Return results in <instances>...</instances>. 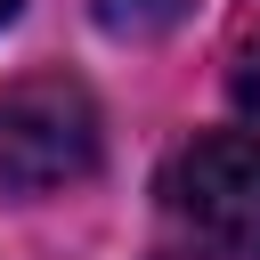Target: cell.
<instances>
[{
  "label": "cell",
  "mask_w": 260,
  "mask_h": 260,
  "mask_svg": "<svg viewBox=\"0 0 260 260\" xmlns=\"http://www.w3.org/2000/svg\"><path fill=\"white\" fill-rule=\"evenodd\" d=\"M16 8H24V0H0V24H8V16H16Z\"/></svg>",
  "instance_id": "obj_5"
},
{
  "label": "cell",
  "mask_w": 260,
  "mask_h": 260,
  "mask_svg": "<svg viewBox=\"0 0 260 260\" xmlns=\"http://www.w3.org/2000/svg\"><path fill=\"white\" fill-rule=\"evenodd\" d=\"M171 211L228 260H260V130H203L162 179Z\"/></svg>",
  "instance_id": "obj_2"
},
{
  "label": "cell",
  "mask_w": 260,
  "mask_h": 260,
  "mask_svg": "<svg viewBox=\"0 0 260 260\" xmlns=\"http://www.w3.org/2000/svg\"><path fill=\"white\" fill-rule=\"evenodd\" d=\"M98 171V106L65 73H32L0 89V187L49 195Z\"/></svg>",
  "instance_id": "obj_1"
},
{
  "label": "cell",
  "mask_w": 260,
  "mask_h": 260,
  "mask_svg": "<svg viewBox=\"0 0 260 260\" xmlns=\"http://www.w3.org/2000/svg\"><path fill=\"white\" fill-rule=\"evenodd\" d=\"M228 98H236L244 130H260V41H244V49H236V73H228Z\"/></svg>",
  "instance_id": "obj_4"
},
{
  "label": "cell",
  "mask_w": 260,
  "mask_h": 260,
  "mask_svg": "<svg viewBox=\"0 0 260 260\" xmlns=\"http://www.w3.org/2000/svg\"><path fill=\"white\" fill-rule=\"evenodd\" d=\"M187 16H195V0H98V24L114 41H162Z\"/></svg>",
  "instance_id": "obj_3"
}]
</instances>
